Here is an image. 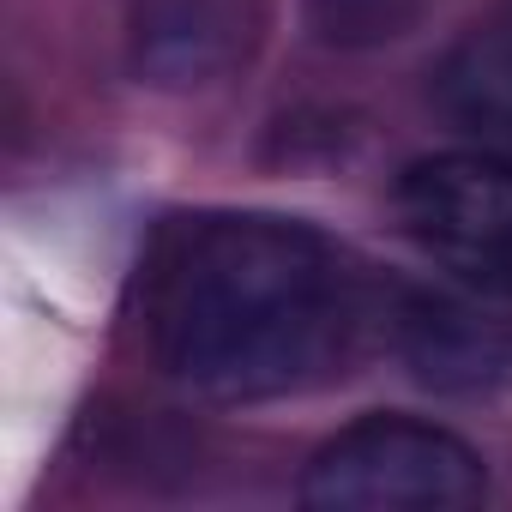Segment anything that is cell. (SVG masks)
Returning a JSON list of instances; mask_svg holds the SVG:
<instances>
[{"mask_svg": "<svg viewBox=\"0 0 512 512\" xmlns=\"http://www.w3.org/2000/svg\"><path fill=\"white\" fill-rule=\"evenodd\" d=\"M145 332L163 374L193 398L266 404L320 386L350 356L356 284L308 223L187 217L151 253Z\"/></svg>", "mask_w": 512, "mask_h": 512, "instance_id": "1", "label": "cell"}, {"mask_svg": "<svg viewBox=\"0 0 512 512\" xmlns=\"http://www.w3.org/2000/svg\"><path fill=\"white\" fill-rule=\"evenodd\" d=\"M488 494L476 446L416 416H362L302 470L308 512H458Z\"/></svg>", "mask_w": 512, "mask_h": 512, "instance_id": "2", "label": "cell"}, {"mask_svg": "<svg viewBox=\"0 0 512 512\" xmlns=\"http://www.w3.org/2000/svg\"><path fill=\"white\" fill-rule=\"evenodd\" d=\"M410 241L482 296H512V163L482 151L422 157L398 181Z\"/></svg>", "mask_w": 512, "mask_h": 512, "instance_id": "3", "label": "cell"}, {"mask_svg": "<svg viewBox=\"0 0 512 512\" xmlns=\"http://www.w3.org/2000/svg\"><path fill=\"white\" fill-rule=\"evenodd\" d=\"M241 0H133V73L163 91H193L241 55Z\"/></svg>", "mask_w": 512, "mask_h": 512, "instance_id": "4", "label": "cell"}, {"mask_svg": "<svg viewBox=\"0 0 512 512\" xmlns=\"http://www.w3.org/2000/svg\"><path fill=\"white\" fill-rule=\"evenodd\" d=\"M404 362L434 392H500L512 386V320H494L482 308L416 296L398 326Z\"/></svg>", "mask_w": 512, "mask_h": 512, "instance_id": "5", "label": "cell"}, {"mask_svg": "<svg viewBox=\"0 0 512 512\" xmlns=\"http://www.w3.org/2000/svg\"><path fill=\"white\" fill-rule=\"evenodd\" d=\"M440 103L452 121L512 151V25L464 37L440 67Z\"/></svg>", "mask_w": 512, "mask_h": 512, "instance_id": "6", "label": "cell"}, {"mask_svg": "<svg viewBox=\"0 0 512 512\" xmlns=\"http://www.w3.org/2000/svg\"><path fill=\"white\" fill-rule=\"evenodd\" d=\"M422 0H308V31L326 49H374L416 25Z\"/></svg>", "mask_w": 512, "mask_h": 512, "instance_id": "7", "label": "cell"}]
</instances>
